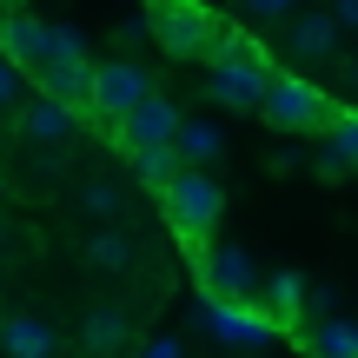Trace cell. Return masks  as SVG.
<instances>
[{
    "label": "cell",
    "mask_w": 358,
    "mask_h": 358,
    "mask_svg": "<svg viewBox=\"0 0 358 358\" xmlns=\"http://www.w3.org/2000/svg\"><path fill=\"white\" fill-rule=\"evenodd\" d=\"M206 60H213L206 93H213L219 106H232V113H259V100H266V80H272V60L259 53V40H245V34H219Z\"/></svg>",
    "instance_id": "1"
},
{
    "label": "cell",
    "mask_w": 358,
    "mask_h": 358,
    "mask_svg": "<svg viewBox=\"0 0 358 358\" xmlns=\"http://www.w3.org/2000/svg\"><path fill=\"white\" fill-rule=\"evenodd\" d=\"M159 206H166V226L186 245H206L213 226H219V213H226V192H219V179L206 166H179L166 186H159Z\"/></svg>",
    "instance_id": "2"
},
{
    "label": "cell",
    "mask_w": 358,
    "mask_h": 358,
    "mask_svg": "<svg viewBox=\"0 0 358 358\" xmlns=\"http://www.w3.org/2000/svg\"><path fill=\"white\" fill-rule=\"evenodd\" d=\"M34 80L53 93V100H66V106H80V113H87V106H93V60H87V40H80L73 27H47Z\"/></svg>",
    "instance_id": "3"
},
{
    "label": "cell",
    "mask_w": 358,
    "mask_h": 358,
    "mask_svg": "<svg viewBox=\"0 0 358 358\" xmlns=\"http://www.w3.org/2000/svg\"><path fill=\"white\" fill-rule=\"evenodd\" d=\"M259 120L279 127V133H319V127H332V120H338V106H332V93H319L312 80L272 73L266 80V100H259Z\"/></svg>",
    "instance_id": "4"
},
{
    "label": "cell",
    "mask_w": 358,
    "mask_h": 358,
    "mask_svg": "<svg viewBox=\"0 0 358 358\" xmlns=\"http://www.w3.org/2000/svg\"><path fill=\"white\" fill-rule=\"evenodd\" d=\"M146 34H153V47L159 53H173V60H199V53H213V40H219V27H213V13L199 7V0H146Z\"/></svg>",
    "instance_id": "5"
},
{
    "label": "cell",
    "mask_w": 358,
    "mask_h": 358,
    "mask_svg": "<svg viewBox=\"0 0 358 358\" xmlns=\"http://www.w3.org/2000/svg\"><path fill=\"white\" fill-rule=\"evenodd\" d=\"M199 285H206V299L252 306L259 285H266V272H259V259L245 252V245H199Z\"/></svg>",
    "instance_id": "6"
},
{
    "label": "cell",
    "mask_w": 358,
    "mask_h": 358,
    "mask_svg": "<svg viewBox=\"0 0 358 358\" xmlns=\"http://www.w3.org/2000/svg\"><path fill=\"white\" fill-rule=\"evenodd\" d=\"M199 325L219 338V345H239V352H259V345H272V338L285 332L266 306H232V299H206V306H199Z\"/></svg>",
    "instance_id": "7"
},
{
    "label": "cell",
    "mask_w": 358,
    "mask_h": 358,
    "mask_svg": "<svg viewBox=\"0 0 358 358\" xmlns=\"http://www.w3.org/2000/svg\"><path fill=\"white\" fill-rule=\"evenodd\" d=\"M146 93H153V73H146L140 60H106V66H93V106H87V113H100V120L120 127Z\"/></svg>",
    "instance_id": "8"
},
{
    "label": "cell",
    "mask_w": 358,
    "mask_h": 358,
    "mask_svg": "<svg viewBox=\"0 0 358 358\" xmlns=\"http://www.w3.org/2000/svg\"><path fill=\"white\" fill-rule=\"evenodd\" d=\"M338 34H345V27L332 20V7H299L292 20H285V47H292V60H332L338 53Z\"/></svg>",
    "instance_id": "9"
},
{
    "label": "cell",
    "mask_w": 358,
    "mask_h": 358,
    "mask_svg": "<svg viewBox=\"0 0 358 358\" xmlns=\"http://www.w3.org/2000/svg\"><path fill=\"white\" fill-rule=\"evenodd\" d=\"M80 106H66V100H53V93H40V100H27L20 106V140H34V146H66L80 133Z\"/></svg>",
    "instance_id": "10"
},
{
    "label": "cell",
    "mask_w": 358,
    "mask_h": 358,
    "mask_svg": "<svg viewBox=\"0 0 358 358\" xmlns=\"http://www.w3.org/2000/svg\"><path fill=\"white\" fill-rule=\"evenodd\" d=\"M179 120H186V113H179V106L166 100V93H146V100L133 106L127 120H120V146H127V153H133V146L173 140V133H179Z\"/></svg>",
    "instance_id": "11"
},
{
    "label": "cell",
    "mask_w": 358,
    "mask_h": 358,
    "mask_svg": "<svg viewBox=\"0 0 358 358\" xmlns=\"http://www.w3.org/2000/svg\"><path fill=\"white\" fill-rule=\"evenodd\" d=\"M133 345V319L127 306H93L87 325H80V358H120Z\"/></svg>",
    "instance_id": "12"
},
{
    "label": "cell",
    "mask_w": 358,
    "mask_h": 358,
    "mask_svg": "<svg viewBox=\"0 0 358 358\" xmlns=\"http://www.w3.org/2000/svg\"><path fill=\"white\" fill-rule=\"evenodd\" d=\"M0 352L7 358H60V332L47 319H34V312H13L0 325Z\"/></svg>",
    "instance_id": "13"
},
{
    "label": "cell",
    "mask_w": 358,
    "mask_h": 358,
    "mask_svg": "<svg viewBox=\"0 0 358 358\" xmlns=\"http://www.w3.org/2000/svg\"><path fill=\"white\" fill-rule=\"evenodd\" d=\"M40 40H47V20H27V13H0V53H7L20 73L40 66Z\"/></svg>",
    "instance_id": "14"
},
{
    "label": "cell",
    "mask_w": 358,
    "mask_h": 358,
    "mask_svg": "<svg viewBox=\"0 0 358 358\" xmlns=\"http://www.w3.org/2000/svg\"><path fill=\"white\" fill-rule=\"evenodd\" d=\"M259 292H266V312H272V319L292 325L299 312H306V272L279 266V272H266V285H259Z\"/></svg>",
    "instance_id": "15"
},
{
    "label": "cell",
    "mask_w": 358,
    "mask_h": 358,
    "mask_svg": "<svg viewBox=\"0 0 358 358\" xmlns=\"http://www.w3.org/2000/svg\"><path fill=\"white\" fill-rule=\"evenodd\" d=\"M173 146H179V159H186V166H213V159L226 153V133H219L213 120H179Z\"/></svg>",
    "instance_id": "16"
},
{
    "label": "cell",
    "mask_w": 358,
    "mask_h": 358,
    "mask_svg": "<svg viewBox=\"0 0 358 358\" xmlns=\"http://www.w3.org/2000/svg\"><path fill=\"white\" fill-rule=\"evenodd\" d=\"M133 179H140V186H166V179L186 166V159H179V146L173 140H153V146H133Z\"/></svg>",
    "instance_id": "17"
},
{
    "label": "cell",
    "mask_w": 358,
    "mask_h": 358,
    "mask_svg": "<svg viewBox=\"0 0 358 358\" xmlns=\"http://www.w3.org/2000/svg\"><path fill=\"white\" fill-rule=\"evenodd\" d=\"M306 352L312 358H358V325L352 319H319L306 332Z\"/></svg>",
    "instance_id": "18"
},
{
    "label": "cell",
    "mask_w": 358,
    "mask_h": 358,
    "mask_svg": "<svg viewBox=\"0 0 358 358\" xmlns=\"http://www.w3.org/2000/svg\"><path fill=\"white\" fill-rule=\"evenodd\" d=\"M325 133H332V140H325V153H332L345 173H358V113H345V106H338V120H332Z\"/></svg>",
    "instance_id": "19"
},
{
    "label": "cell",
    "mask_w": 358,
    "mask_h": 358,
    "mask_svg": "<svg viewBox=\"0 0 358 358\" xmlns=\"http://www.w3.org/2000/svg\"><path fill=\"white\" fill-rule=\"evenodd\" d=\"M93 266H106V272L133 266V239L127 232H100V239H93Z\"/></svg>",
    "instance_id": "20"
},
{
    "label": "cell",
    "mask_w": 358,
    "mask_h": 358,
    "mask_svg": "<svg viewBox=\"0 0 358 358\" xmlns=\"http://www.w3.org/2000/svg\"><path fill=\"white\" fill-rule=\"evenodd\" d=\"M239 13H245V20H259V27H285L299 13V0H239Z\"/></svg>",
    "instance_id": "21"
},
{
    "label": "cell",
    "mask_w": 358,
    "mask_h": 358,
    "mask_svg": "<svg viewBox=\"0 0 358 358\" xmlns=\"http://www.w3.org/2000/svg\"><path fill=\"white\" fill-rule=\"evenodd\" d=\"M80 206H87L93 219H113L120 213V186H87V192H80Z\"/></svg>",
    "instance_id": "22"
},
{
    "label": "cell",
    "mask_w": 358,
    "mask_h": 358,
    "mask_svg": "<svg viewBox=\"0 0 358 358\" xmlns=\"http://www.w3.org/2000/svg\"><path fill=\"white\" fill-rule=\"evenodd\" d=\"M7 106H20V66L0 53V113H7Z\"/></svg>",
    "instance_id": "23"
},
{
    "label": "cell",
    "mask_w": 358,
    "mask_h": 358,
    "mask_svg": "<svg viewBox=\"0 0 358 358\" xmlns=\"http://www.w3.org/2000/svg\"><path fill=\"white\" fill-rule=\"evenodd\" d=\"M325 7H332V20L345 27V34H358V0H325Z\"/></svg>",
    "instance_id": "24"
},
{
    "label": "cell",
    "mask_w": 358,
    "mask_h": 358,
    "mask_svg": "<svg viewBox=\"0 0 358 358\" xmlns=\"http://www.w3.org/2000/svg\"><path fill=\"white\" fill-rule=\"evenodd\" d=\"M140 358H179V345H173V338H159V345H153V352H140Z\"/></svg>",
    "instance_id": "25"
},
{
    "label": "cell",
    "mask_w": 358,
    "mask_h": 358,
    "mask_svg": "<svg viewBox=\"0 0 358 358\" xmlns=\"http://www.w3.org/2000/svg\"><path fill=\"white\" fill-rule=\"evenodd\" d=\"M345 87H358V60H345Z\"/></svg>",
    "instance_id": "26"
},
{
    "label": "cell",
    "mask_w": 358,
    "mask_h": 358,
    "mask_svg": "<svg viewBox=\"0 0 358 358\" xmlns=\"http://www.w3.org/2000/svg\"><path fill=\"white\" fill-rule=\"evenodd\" d=\"M0 13H20V0H0Z\"/></svg>",
    "instance_id": "27"
},
{
    "label": "cell",
    "mask_w": 358,
    "mask_h": 358,
    "mask_svg": "<svg viewBox=\"0 0 358 358\" xmlns=\"http://www.w3.org/2000/svg\"><path fill=\"white\" fill-rule=\"evenodd\" d=\"M0 245H7V232H0Z\"/></svg>",
    "instance_id": "28"
}]
</instances>
